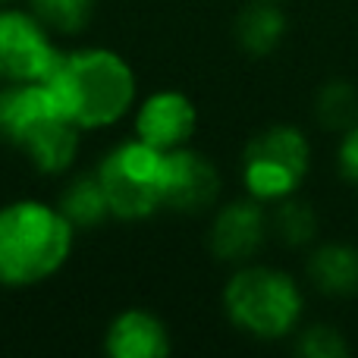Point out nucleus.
Instances as JSON below:
<instances>
[{
  "label": "nucleus",
  "mask_w": 358,
  "mask_h": 358,
  "mask_svg": "<svg viewBox=\"0 0 358 358\" xmlns=\"http://www.w3.org/2000/svg\"><path fill=\"white\" fill-rule=\"evenodd\" d=\"M217 170L195 151H164V204L182 214L204 210L217 198Z\"/></svg>",
  "instance_id": "nucleus-8"
},
{
  "label": "nucleus",
  "mask_w": 358,
  "mask_h": 358,
  "mask_svg": "<svg viewBox=\"0 0 358 358\" xmlns=\"http://www.w3.org/2000/svg\"><path fill=\"white\" fill-rule=\"evenodd\" d=\"M57 54L38 16L0 10V82H41Z\"/></svg>",
  "instance_id": "nucleus-6"
},
{
  "label": "nucleus",
  "mask_w": 358,
  "mask_h": 358,
  "mask_svg": "<svg viewBox=\"0 0 358 358\" xmlns=\"http://www.w3.org/2000/svg\"><path fill=\"white\" fill-rule=\"evenodd\" d=\"M73 248V223L60 208L16 201L0 210V286H31L63 267Z\"/></svg>",
  "instance_id": "nucleus-2"
},
{
  "label": "nucleus",
  "mask_w": 358,
  "mask_h": 358,
  "mask_svg": "<svg viewBox=\"0 0 358 358\" xmlns=\"http://www.w3.org/2000/svg\"><path fill=\"white\" fill-rule=\"evenodd\" d=\"M308 173V142L292 126H273L252 138L242 157V179L261 201H280Z\"/></svg>",
  "instance_id": "nucleus-5"
},
{
  "label": "nucleus",
  "mask_w": 358,
  "mask_h": 358,
  "mask_svg": "<svg viewBox=\"0 0 358 358\" xmlns=\"http://www.w3.org/2000/svg\"><path fill=\"white\" fill-rule=\"evenodd\" d=\"M98 179L110 201V214L123 220H138L164 208V151L142 138L117 145L98 167Z\"/></svg>",
  "instance_id": "nucleus-4"
},
{
  "label": "nucleus",
  "mask_w": 358,
  "mask_h": 358,
  "mask_svg": "<svg viewBox=\"0 0 358 358\" xmlns=\"http://www.w3.org/2000/svg\"><path fill=\"white\" fill-rule=\"evenodd\" d=\"M0 3H3V0H0Z\"/></svg>",
  "instance_id": "nucleus-20"
},
{
  "label": "nucleus",
  "mask_w": 358,
  "mask_h": 358,
  "mask_svg": "<svg viewBox=\"0 0 358 358\" xmlns=\"http://www.w3.org/2000/svg\"><path fill=\"white\" fill-rule=\"evenodd\" d=\"M299 352L308 358H343L349 355V346L334 327H308L299 340Z\"/></svg>",
  "instance_id": "nucleus-18"
},
{
  "label": "nucleus",
  "mask_w": 358,
  "mask_h": 358,
  "mask_svg": "<svg viewBox=\"0 0 358 358\" xmlns=\"http://www.w3.org/2000/svg\"><path fill=\"white\" fill-rule=\"evenodd\" d=\"M79 126L69 123L60 110H57L54 98L19 129L16 148H22L29 155V161L35 164L41 173H63L73 164L76 148H79Z\"/></svg>",
  "instance_id": "nucleus-7"
},
{
  "label": "nucleus",
  "mask_w": 358,
  "mask_h": 358,
  "mask_svg": "<svg viewBox=\"0 0 358 358\" xmlns=\"http://www.w3.org/2000/svg\"><path fill=\"white\" fill-rule=\"evenodd\" d=\"M264 242V210L255 201H236L217 214L210 248L220 261H245Z\"/></svg>",
  "instance_id": "nucleus-10"
},
{
  "label": "nucleus",
  "mask_w": 358,
  "mask_h": 358,
  "mask_svg": "<svg viewBox=\"0 0 358 358\" xmlns=\"http://www.w3.org/2000/svg\"><path fill=\"white\" fill-rule=\"evenodd\" d=\"M340 170L352 185H358V126L346 132L340 148Z\"/></svg>",
  "instance_id": "nucleus-19"
},
{
  "label": "nucleus",
  "mask_w": 358,
  "mask_h": 358,
  "mask_svg": "<svg viewBox=\"0 0 358 358\" xmlns=\"http://www.w3.org/2000/svg\"><path fill=\"white\" fill-rule=\"evenodd\" d=\"M286 19L283 13L273 3H252L248 10H242L239 22H236V35H239V44L248 50V54H267V50L277 48V41L283 38Z\"/></svg>",
  "instance_id": "nucleus-14"
},
{
  "label": "nucleus",
  "mask_w": 358,
  "mask_h": 358,
  "mask_svg": "<svg viewBox=\"0 0 358 358\" xmlns=\"http://www.w3.org/2000/svg\"><path fill=\"white\" fill-rule=\"evenodd\" d=\"M355 92L346 85V82H334L327 92L321 94V120L330 126V129H346L355 120Z\"/></svg>",
  "instance_id": "nucleus-17"
},
{
  "label": "nucleus",
  "mask_w": 358,
  "mask_h": 358,
  "mask_svg": "<svg viewBox=\"0 0 358 358\" xmlns=\"http://www.w3.org/2000/svg\"><path fill=\"white\" fill-rule=\"evenodd\" d=\"M308 273L317 289L330 292V296L358 292V252L349 245H324L311 258Z\"/></svg>",
  "instance_id": "nucleus-12"
},
{
  "label": "nucleus",
  "mask_w": 358,
  "mask_h": 358,
  "mask_svg": "<svg viewBox=\"0 0 358 358\" xmlns=\"http://www.w3.org/2000/svg\"><path fill=\"white\" fill-rule=\"evenodd\" d=\"M229 321L261 340H277L296 327L302 315V296L286 273L271 267H245L229 280L223 292Z\"/></svg>",
  "instance_id": "nucleus-3"
},
{
  "label": "nucleus",
  "mask_w": 358,
  "mask_h": 358,
  "mask_svg": "<svg viewBox=\"0 0 358 358\" xmlns=\"http://www.w3.org/2000/svg\"><path fill=\"white\" fill-rule=\"evenodd\" d=\"M107 352L113 358H161L170 352V340L155 315L126 311L107 330Z\"/></svg>",
  "instance_id": "nucleus-11"
},
{
  "label": "nucleus",
  "mask_w": 358,
  "mask_h": 358,
  "mask_svg": "<svg viewBox=\"0 0 358 358\" xmlns=\"http://www.w3.org/2000/svg\"><path fill=\"white\" fill-rule=\"evenodd\" d=\"M273 227H277L280 239L289 242V245H302L315 236V214H311L308 204H299V201H283L277 208V217H273Z\"/></svg>",
  "instance_id": "nucleus-16"
},
{
  "label": "nucleus",
  "mask_w": 358,
  "mask_h": 358,
  "mask_svg": "<svg viewBox=\"0 0 358 358\" xmlns=\"http://www.w3.org/2000/svg\"><path fill=\"white\" fill-rule=\"evenodd\" d=\"M41 82L57 110L79 129L117 123L136 98V76L129 63L104 48L57 54Z\"/></svg>",
  "instance_id": "nucleus-1"
},
{
  "label": "nucleus",
  "mask_w": 358,
  "mask_h": 358,
  "mask_svg": "<svg viewBox=\"0 0 358 358\" xmlns=\"http://www.w3.org/2000/svg\"><path fill=\"white\" fill-rule=\"evenodd\" d=\"M195 107L179 92H157L142 104L136 117V132L145 145L157 151L182 148L195 132Z\"/></svg>",
  "instance_id": "nucleus-9"
},
{
  "label": "nucleus",
  "mask_w": 358,
  "mask_h": 358,
  "mask_svg": "<svg viewBox=\"0 0 358 358\" xmlns=\"http://www.w3.org/2000/svg\"><path fill=\"white\" fill-rule=\"evenodd\" d=\"M60 210L73 227H94L110 214V201L104 195L98 173L94 176H76L73 182L63 189L60 198Z\"/></svg>",
  "instance_id": "nucleus-13"
},
{
  "label": "nucleus",
  "mask_w": 358,
  "mask_h": 358,
  "mask_svg": "<svg viewBox=\"0 0 358 358\" xmlns=\"http://www.w3.org/2000/svg\"><path fill=\"white\" fill-rule=\"evenodd\" d=\"M92 0H31L35 16L44 22V29L54 31H82L92 19Z\"/></svg>",
  "instance_id": "nucleus-15"
}]
</instances>
